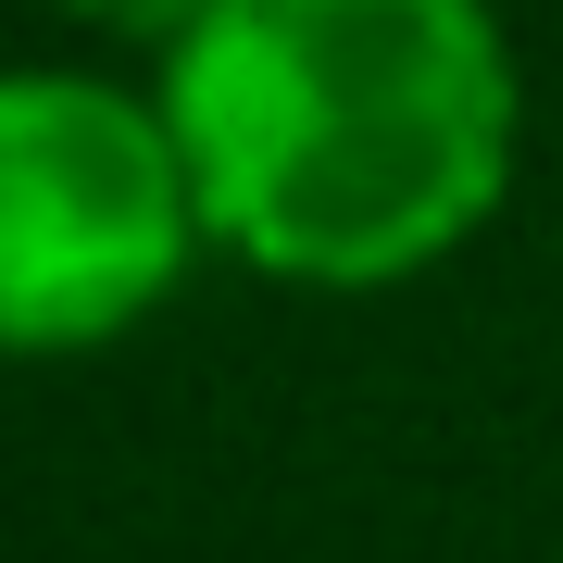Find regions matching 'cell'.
Returning <instances> with one entry per match:
<instances>
[{
	"label": "cell",
	"instance_id": "3",
	"mask_svg": "<svg viewBox=\"0 0 563 563\" xmlns=\"http://www.w3.org/2000/svg\"><path fill=\"white\" fill-rule=\"evenodd\" d=\"M101 13H139V25L151 13H188V25H201V0H101Z\"/></svg>",
	"mask_w": 563,
	"mask_h": 563
},
{
	"label": "cell",
	"instance_id": "1",
	"mask_svg": "<svg viewBox=\"0 0 563 563\" xmlns=\"http://www.w3.org/2000/svg\"><path fill=\"white\" fill-rule=\"evenodd\" d=\"M501 38L476 0H201L176 151L225 239L288 276H388L501 176Z\"/></svg>",
	"mask_w": 563,
	"mask_h": 563
},
{
	"label": "cell",
	"instance_id": "2",
	"mask_svg": "<svg viewBox=\"0 0 563 563\" xmlns=\"http://www.w3.org/2000/svg\"><path fill=\"white\" fill-rule=\"evenodd\" d=\"M176 151L88 76H0V339H88L176 263Z\"/></svg>",
	"mask_w": 563,
	"mask_h": 563
}]
</instances>
